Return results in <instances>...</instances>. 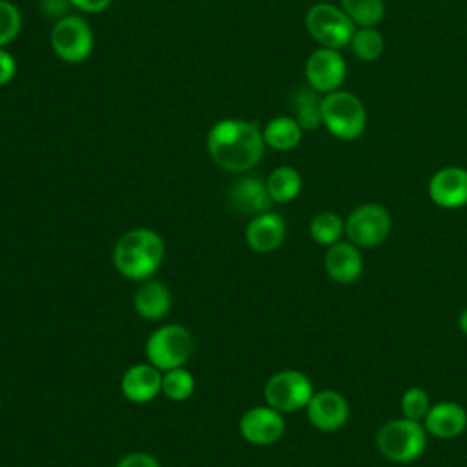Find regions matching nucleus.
Returning a JSON list of instances; mask_svg holds the SVG:
<instances>
[{
  "instance_id": "7ed1b4c3",
  "label": "nucleus",
  "mask_w": 467,
  "mask_h": 467,
  "mask_svg": "<svg viewBox=\"0 0 467 467\" xmlns=\"http://www.w3.org/2000/svg\"><path fill=\"white\" fill-rule=\"evenodd\" d=\"M376 447L389 462L410 463L423 454L427 447V431L421 421L405 416L394 418L378 429Z\"/></svg>"
},
{
  "instance_id": "423d86ee",
  "label": "nucleus",
  "mask_w": 467,
  "mask_h": 467,
  "mask_svg": "<svg viewBox=\"0 0 467 467\" xmlns=\"http://www.w3.org/2000/svg\"><path fill=\"white\" fill-rule=\"evenodd\" d=\"M305 26L317 44L332 49L348 46L356 31V26L347 13L339 5L328 2L314 4L305 15Z\"/></svg>"
},
{
  "instance_id": "7c9ffc66",
  "label": "nucleus",
  "mask_w": 467,
  "mask_h": 467,
  "mask_svg": "<svg viewBox=\"0 0 467 467\" xmlns=\"http://www.w3.org/2000/svg\"><path fill=\"white\" fill-rule=\"evenodd\" d=\"M69 2L84 13H100L111 4V0H69Z\"/></svg>"
},
{
  "instance_id": "ddd939ff",
  "label": "nucleus",
  "mask_w": 467,
  "mask_h": 467,
  "mask_svg": "<svg viewBox=\"0 0 467 467\" xmlns=\"http://www.w3.org/2000/svg\"><path fill=\"white\" fill-rule=\"evenodd\" d=\"M431 201L445 210L467 206V170L462 166H445L432 173L429 181Z\"/></svg>"
},
{
  "instance_id": "a878e982",
  "label": "nucleus",
  "mask_w": 467,
  "mask_h": 467,
  "mask_svg": "<svg viewBox=\"0 0 467 467\" xmlns=\"http://www.w3.org/2000/svg\"><path fill=\"white\" fill-rule=\"evenodd\" d=\"M193 390H195V378L188 368L177 367V368H170V370L162 372L161 392L168 400L184 401L193 394Z\"/></svg>"
},
{
  "instance_id": "f3484780",
  "label": "nucleus",
  "mask_w": 467,
  "mask_h": 467,
  "mask_svg": "<svg viewBox=\"0 0 467 467\" xmlns=\"http://www.w3.org/2000/svg\"><path fill=\"white\" fill-rule=\"evenodd\" d=\"M423 427L427 434L434 438H456L467 429V410L456 401H438L436 405H431L423 418Z\"/></svg>"
},
{
  "instance_id": "f8f14e48",
  "label": "nucleus",
  "mask_w": 467,
  "mask_h": 467,
  "mask_svg": "<svg viewBox=\"0 0 467 467\" xmlns=\"http://www.w3.org/2000/svg\"><path fill=\"white\" fill-rule=\"evenodd\" d=\"M306 409V418L312 427L323 432H334L347 425L350 416L348 401L343 394L332 389L314 392Z\"/></svg>"
},
{
  "instance_id": "5701e85b",
  "label": "nucleus",
  "mask_w": 467,
  "mask_h": 467,
  "mask_svg": "<svg viewBox=\"0 0 467 467\" xmlns=\"http://www.w3.org/2000/svg\"><path fill=\"white\" fill-rule=\"evenodd\" d=\"M339 7L356 27H374L385 15L383 0H339Z\"/></svg>"
},
{
  "instance_id": "4468645a",
  "label": "nucleus",
  "mask_w": 467,
  "mask_h": 467,
  "mask_svg": "<svg viewBox=\"0 0 467 467\" xmlns=\"http://www.w3.org/2000/svg\"><path fill=\"white\" fill-rule=\"evenodd\" d=\"M327 275L337 285H350L359 279L363 272V255L359 246L350 241H337L330 244L323 257Z\"/></svg>"
},
{
  "instance_id": "0eeeda50",
  "label": "nucleus",
  "mask_w": 467,
  "mask_h": 467,
  "mask_svg": "<svg viewBox=\"0 0 467 467\" xmlns=\"http://www.w3.org/2000/svg\"><path fill=\"white\" fill-rule=\"evenodd\" d=\"M312 394V381L308 379L306 374L296 368H285L272 374L263 387L266 405L279 412H294L305 409Z\"/></svg>"
},
{
  "instance_id": "b1692460",
  "label": "nucleus",
  "mask_w": 467,
  "mask_h": 467,
  "mask_svg": "<svg viewBox=\"0 0 467 467\" xmlns=\"http://www.w3.org/2000/svg\"><path fill=\"white\" fill-rule=\"evenodd\" d=\"M312 91L297 89L292 97V108H294V113H296L294 119L297 120V124L301 126L303 131H312L319 124H323L321 108H319L321 99H317Z\"/></svg>"
},
{
  "instance_id": "1a4fd4ad",
  "label": "nucleus",
  "mask_w": 467,
  "mask_h": 467,
  "mask_svg": "<svg viewBox=\"0 0 467 467\" xmlns=\"http://www.w3.org/2000/svg\"><path fill=\"white\" fill-rule=\"evenodd\" d=\"M51 47L55 55L69 64L86 60L93 49V33L82 16H62L51 29Z\"/></svg>"
},
{
  "instance_id": "c756f323",
  "label": "nucleus",
  "mask_w": 467,
  "mask_h": 467,
  "mask_svg": "<svg viewBox=\"0 0 467 467\" xmlns=\"http://www.w3.org/2000/svg\"><path fill=\"white\" fill-rule=\"evenodd\" d=\"M15 73H16V62L13 55L7 49L0 47V86L11 82Z\"/></svg>"
},
{
  "instance_id": "2f4dec72",
  "label": "nucleus",
  "mask_w": 467,
  "mask_h": 467,
  "mask_svg": "<svg viewBox=\"0 0 467 467\" xmlns=\"http://www.w3.org/2000/svg\"><path fill=\"white\" fill-rule=\"evenodd\" d=\"M458 327H460L462 334L467 336V308L462 310V314H460V317H458Z\"/></svg>"
},
{
  "instance_id": "412c9836",
  "label": "nucleus",
  "mask_w": 467,
  "mask_h": 467,
  "mask_svg": "<svg viewBox=\"0 0 467 467\" xmlns=\"http://www.w3.org/2000/svg\"><path fill=\"white\" fill-rule=\"evenodd\" d=\"M265 182H266V190L272 202H279V204L290 202L301 192V175L292 166H279L272 170Z\"/></svg>"
},
{
  "instance_id": "4be33fe9",
  "label": "nucleus",
  "mask_w": 467,
  "mask_h": 467,
  "mask_svg": "<svg viewBox=\"0 0 467 467\" xmlns=\"http://www.w3.org/2000/svg\"><path fill=\"white\" fill-rule=\"evenodd\" d=\"M308 232L317 244L328 248L330 244L341 241V237L345 235V221L337 213L325 210L312 217Z\"/></svg>"
},
{
  "instance_id": "2eb2a0df",
  "label": "nucleus",
  "mask_w": 467,
  "mask_h": 467,
  "mask_svg": "<svg viewBox=\"0 0 467 467\" xmlns=\"http://www.w3.org/2000/svg\"><path fill=\"white\" fill-rule=\"evenodd\" d=\"M286 237V223L279 213L263 212L250 219L244 239L254 252L268 254L277 250Z\"/></svg>"
},
{
  "instance_id": "aec40b11",
  "label": "nucleus",
  "mask_w": 467,
  "mask_h": 467,
  "mask_svg": "<svg viewBox=\"0 0 467 467\" xmlns=\"http://www.w3.org/2000/svg\"><path fill=\"white\" fill-rule=\"evenodd\" d=\"M303 137V130L297 124L294 117H275L272 119L265 130H263V139L265 144L277 150V151H290L294 150Z\"/></svg>"
},
{
  "instance_id": "393cba45",
  "label": "nucleus",
  "mask_w": 467,
  "mask_h": 467,
  "mask_svg": "<svg viewBox=\"0 0 467 467\" xmlns=\"http://www.w3.org/2000/svg\"><path fill=\"white\" fill-rule=\"evenodd\" d=\"M348 46L358 60L374 62L381 57L385 40L383 35L374 27H356Z\"/></svg>"
},
{
  "instance_id": "dca6fc26",
  "label": "nucleus",
  "mask_w": 467,
  "mask_h": 467,
  "mask_svg": "<svg viewBox=\"0 0 467 467\" xmlns=\"http://www.w3.org/2000/svg\"><path fill=\"white\" fill-rule=\"evenodd\" d=\"M162 370L151 363H137L126 368L120 378V390L131 403H148L161 392Z\"/></svg>"
},
{
  "instance_id": "bb28decb",
  "label": "nucleus",
  "mask_w": 467,
  "mask_h": 467,
  "mask_svg": "<svg viewBox=\"0 0 467 467\" xmlns=\"http://www.w3.org/2000/svg\"><path fill=\"white\" fill-rule=\"evenodd\" d=\"M400 407H401V416L423 423V418L431 409V400L421 387H409L401 396Z\"/></svg>"
},
{
  "instance_id": "9b49d317",
  "label": "nucleus",
  "mask_w": 467,
  "mask_h": 467,
  "mask_svg": "<svg viewBox=\"0 0 467 467\" xmlns=\"http://www.w3.org/2000/svg\"><path fill=\"white\" fill-rule=\"evenodd\" d=\"M286 421L283 412L270 405H257L243 412L239 420L241 436L254 445H272L285 434Z\"/></svg>"
},
{
  "instance_id": "9d476101",
  "label": "nucleus",
  "mask_w": 467,
  "mask_h": 467,
  "mask_svg": "<svg viewBox=\"0 0 467 467\" xmlns=\"http://www.w3.org/2000/svg\"><path fill=\"white\" fill-rule=\"evenodd\" d=\"M305 77L308 86L317 93H332L341 88L347 77V64L339 49L319 47L306 58Z\"/></svg>"
},
{
  "instance_id": "a211bd4d",
  "label": "nucleus",
  "mask_w": 467,
  "mask_h": 467,
  "mask_svg": "<svg viewBox=\"0 0 467 467\" xmlns=\"http://www.w3.org/2000/svg\"><path fill=\"white\" fill-rule=\"evenodd\" d=\"M230 204L243 213H263L268 212L272 206V199L266 190V182L259 177H241L237 179L228 192Z\"/></svg>"
},
{
  "instance_id": "c85d7f7f",
  "label": "nucleus",
  "mask_w": 467,
  "mask_h": 467,
  "mask_svg": "<svg viewBox=\"0 0 467 467\" xmlns=\"http://www.w3.org/2000/svg\"><path fill=\"white\" fill-rule=\"evenodd\" d=\"M115 467H161V463L155 456L142 451H135L122 456Z\"/></svg>"
},
{
  "instance_id": "39448f33",
  "label": "nucleus",
  "mask_w": 467,
  "mask_h": 467,
  "mask_svg": "<svg viewBox=\"0 0 467 467\" xmlns=\"http://www.w3.org/2000/svg\"><path fill=\"white\" fill-rule=\"evenodd\" d=\"M195 348V341L192 332L179 325L168 323L155 328L146 339V359L159 370H170L177 367H184L192 358Z\"/></svg>"
},
{
  "instance_id": "6e6552de",
  "label": "nucleus",
  "mask_w": 467,
  "mask_h": 467,
  "mask_svg": "<svg viewBox=\"0 0 467 467\" xmlns=\"http://www.w3.org/2000/svg\"><path fill=\"white\" fill-rule=\"evenodd\" d=\"M390 212L378 202L356 206L345 219V235L359 248L379 246L390 234Z\"/></svg>"
},
{
  "instance_id": "6ab92c4d",
  "label": "nucleus",
  "mask_w": 467,
  "mask_h": 467,
  "mask_svg": "<svg viewBox=\"0 0 467 467\" xmlns=\"http://www.w3.org/2000/svg\"><path fill=\"white\" fill-rule=\"evenodd\" d=\"M171 308V292L170 288L157 281V279H146L133 294V310L148 319L157 321L162 319Z\"/></svg>"
},
{
  "instance_id": "f257e3e1",
  "label": "nucleus",
  "mask_w": 467,
  "mask_h": 467,
  "mask_svg": "<svg viewBox=\"0 0 467 467\" xmlns=\"http://www.w3.org/2000/svg\"><path fill=\"white\" fill-rule=\"evenodd\" d=\"M263 131L248 120L224 119L212 126L206 150L215 164L228 171L252 170L265 153Z\"/></svg>"
},
{
  "instance_id": "f03ea898",
  "label": "nucleus",
  "mask_w": 467,
  "mask_h": 467,
  "mask_svg": "<svg viewBox=\"0 0 467 467\" xmlns=\"http://www.w3.org/2000/svg\"><path fill=\"white\" fill-rule=\"evenodd\" d=\"M164 254V239L155 230L139 226L119 237L113 248V265L126 279L146 281L161 268Z\"/></svg>"
},
{
  "instance_id": "20e7f679",
  "label": "nucleus",
  "mask_w": 467,
  "mask_h": 467,
  "mask_svg": "<svg viewBox=\"0 0 467 467\" xmlns=\"http://www.w3.org/2000/svg\"><path fill=\"white\" fill-rule=\"evenodd\" d=\"M321 119L325 128L339 140H354L367 128V109L350 91L336 89L327 93L321 102Z\"/></svg>"
},
{
  "instance_id": "cd10ccee",
  "label": "nucleus",
  "mask_w": 467,
  "mask_h": 467,
  "mask_svg": "<svg viewBox=\"0 0 467 467\" xmlns=\"http://www.w3.org/2000/svg\"><path fill=\"white\" fill-rule=\"evenodd\" d=\"M22 29V15L9 0H0V47L13 42Z\"/></svg>"
}]
</instances>
